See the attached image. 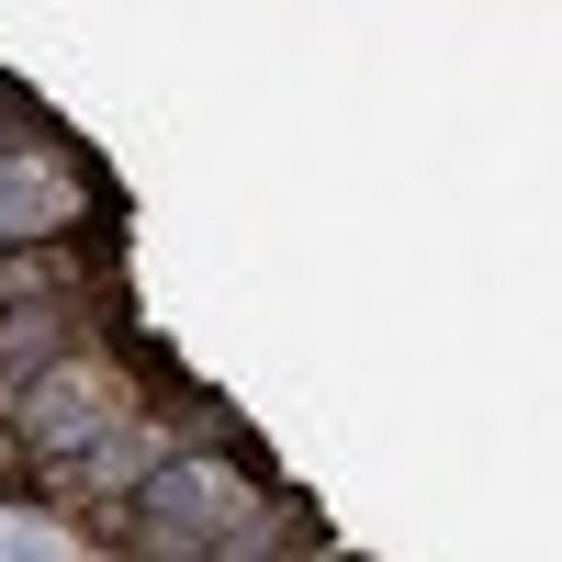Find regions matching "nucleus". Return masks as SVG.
<instances>
[]
</instances>
